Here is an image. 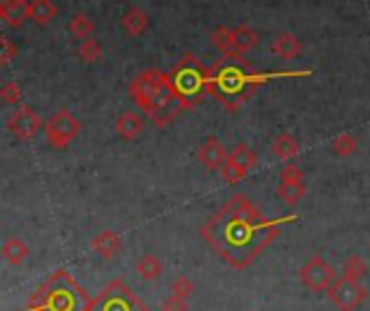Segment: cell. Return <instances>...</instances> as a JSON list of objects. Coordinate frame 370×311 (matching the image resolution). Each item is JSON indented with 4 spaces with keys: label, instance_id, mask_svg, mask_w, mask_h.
<instances>
[{
    "label": "cell",
    "instance_id": "obj_1",
    "mask_svg": "<svg viewBox=\"0 0 370 311\" xmlns=\"http://www.w3.org/2000/svg\"><path fill=\"white\" fill-rule=\"evenodd\" d=\"M284 221L292 216L271 221L245 195H236L202 227V238L230 266L247 268L275 240Z\"/></svg>",
    "mask_w": 370,
    "mask_h": 311
},
{
    "label": "cell",
    "instance_id": "obj_2",
    "mask_svg": "<svg viewBox=\"0 0 370 311\" xmlns=\"http://www.w3.org/2000/svg\"><path fill=\"white\" fill-rule=\"evenodd\" d=\"M269 78L273 76L254 71L240 54H223L208 67V94L215 96L225 111L234 113Z\"/></svg>",
    "mask_w": 370,
    "mask_h": 311
},
{
    "label": "cell",
    "instance_id": "obj_3",
    "mask_svg": "<svg viewBox=\"0 0 370 311\" xmlns=\"http://www.w3.org/2000/svg\"><path fill=\"white\" fill-rule=\"evenodd\" d=\"M128 91L134 104H139V108L152 119L156 127H167L184 111L182 102L173 94L169 76L154 67H148L136 74Z\"/></svg>",
    "mask_w": 370,
    "mask_h": 311
},
{
    "label": "cell",
    "instance_id": "obj_4",
    "mask_svg": "<svg viewBox=\"0 0 370 311\" xmlns=\"http://www.w3.org/2000/svg\"><path fill=\"white\" fill-rule=\"evenodd\" d=\"M85 290L65 270L52 272L48 281L35 292L28 303V311H87L89 307Z\"/></svg>",
    "mask_w": 370,
    "mask_h": 311
},
{
    "label": "cell",
    "instance_id": "obj_5",
    "mask_svg": "<svg viewBox=\"0 0 370 311\" xmlns=\"http://www.w3.org/2000/svg\"><path fill=\"white\" fill-rule=\"evenodd\" d=\"M167 76L173 87V94L178 96L184 108H193L208 94V67L193 54H184L167 71Z\"/></svg>",
    "mask_w": 370,
    "mask_h": 311
},
{
    "label": "cell",
    "instance_id": "obj_6",
    "mask_svg": "<svg viewBox=\"0 0 370 311\" xmlns=\"http://www.w3.org/2000/svg\"><path fill=\"white\" fill-rule=\"evenodd\" d=\"M87 311H148V307L123 281H113L96 299H91Z\"/></svg>",
    "mask_w": 370,
    "mask_h": 311
},
{
    "label": "cell",
    "instance_id": "obj_7",
    "mask_svg": "<svg viewBox=\"0 0 370 311\" xmlns=\"http://www.w3.org/2000/svg\"><path fill=\"white\" fill-rule=\"evenodd\" d=\"M44 134L52 150H65L80 134V121L67 108H61L44 123Z\"/></svg>",
    "mask_w": 370,
    "mask_h": 311
},
{
    "label": "cell",
    "instance_id": "obj_8",
    "mask_svg": "<svg viewBox=\"0 0 370 311\" xmlns=\"http://www.w3.org/2000/svg\"><path fill=\"white\" fill-rule=\"evenodd\" d=\"M299 279H301V283L312 292H327L338 277H336V270H333L323 258L314 255V258H310L299 268Z\"/></svg>",
    "mask_w": 370,
    "mask_h": 311
},
{
    "label": "cell",
    "instance_id": "obj_9",
    "mask_svg": "<svg viewBox=\"0 0 370 311\" xmlns=\"http://www.w3.org/2000/svg\"><path fill=\"white\" fill-rule=\"evenodd\" d=\"M366 294L368 292L362 287V283L351 281L346 277H338L336 281H333V285L327 290L329 301L340 311H355L366 301Z\"/></svg>",
    "mask_w": 370,
    "mask_h": 311
},
{
    "label": "cell",
    "instance_id": "obj_10",
    "mask_svg": "<svg viewBox=\"0 0 370 311\" xmlns=\"http://www.w3.org/2000/svg\"><path fill=\"white\" fill-rule=\"evenodd\" d=\"M42 117L28 104L15 106V111L7 117V130L17 139V141H30L35 134L42 130Z\"/></svg>",
    "mask_w": 370,
    "mask_h": 311
},
{
    "label": "cell",
    "instance_id": "obj_11",
    "mask_svg": "<svg viewBox=\"0 0 370 311\" xmlns=\"http://www.w3.org/2000/svg\"><path fill=\"white\" fill-rule=\"evenodd\" d=\"M195 156L202 167L208 171H221V167L227 162V158H230V154L225 152V148L217 136H208L197 148Z\"/></svg>",
    "mask_w": 370,
    "mask_h": 311
},
{
    "label": "cell",
    "instance_id": "obj_12",
    "mask_svg": "<svg viewBox=\"0 0 370 311\" xmlns=\"http://www.w3.org/2000/svg\"><path fill=\"white\" fill-rule=\"evenodd\" d=\"M0 17L9 28H20L26 20H30V0H3Z\"/></svg>",
    "mask_w": 370,
    "mask_h": 311
},
{
    "label": "cell",
    "instance_id": "obj_13",
    "mask_svg": "<svg viewBox=\"0 0 370 311\" xmlns=\"http://www.w3.org/2000/svg\"><path fill=\"white\" fill-rule=\"evenodd\" d=\"M91 251L98 253L102 260H113L115 255L121 251L123 242H121V236L115 233L113 229H104L100 231L98 236L91 238V242H89Z\"/></svg>",
    "mask_w": 370,
    "mask_h": 311
},
{
    "label": "cell",
    "instance_id": "obj_14",
    "mask_svg": "<svg viewBox=\"0 0 370 311\" xmlns=\"http://www.w3.org/2000/svg\"><path fill=\"white\" fill-rule=\"evenodd\" d=\"M121 28L126 30L130 37H141L150 28V15L148 11L139 7H128L126 13L121 15Z\"/></svg>",
    "mask_w": 370,
    "mask_h": 311
},
{
    "label": "cell",
    "instance_id": "obj_15",
    "mask_svg": "<svg viewBox=\"0 0 370 311\" xmlns=\"http://www.w3.org/2000/svg\"><path fill=\"white\" fill-rule=\"evenodd\" d=\"M271 52L284 61H292L303 52V44L299 42L292 33H279L277 37L271 42Z\"/></svg>",
    "mask_w": 370,
    "mask_h": 311
},
{
    "label": "cell",
    "instance_id": "obj_16",
    "mask_svg": "<svg viewBox=\"0 0 370 311\" xmlns=\"http://www.w3.org/2000/svg\"><path fill=\"white\" fill-rule=\"evenodd\" d=\"M143 117L139 113H132V111H126L121 113L115 121V132L123 139V141H134L141 132H143Z\"/></svg>",
    "mask_w": 370,
    "mask_h": 311
},
{
    "label": "cell",
    "instance_id": "obj_17",
    "mask_svg": "<svg viewBox=\"0 0 370 311\" xmlns=\"http://www.w3.org/2000/svg\"><path fill=\"white\" fill-rule=\"evenodd\" d=\"M258 39H260V35L254 26H249V24L234 26V52L240 54V57H245L247 52H252L256 48Z\"/></svg>",
    "mask_w": 370,
    "mask_h": 311
},
{
    "label": "cell",
    "instance_id": "obj_18",
    "mask_svg": "<svg viewBox=\"0 0 370 311\" xmlns=\"http://www.w3.org/2000/svg\"><path fill=\"white\" fill-rule=\"evenodd\" d=\"M299 141L292 134H277L271 143V152L277 160H294L299 156Z\"/></svg>",
    "mask_w": 370,
    "mask_h": 311
},
{
    "label": "cell",
    "instance_id": "obj_19",
    "mask_svg": "<svg viewBox=\"0 0 370 311\" xmlns=\"http://www.w3.org/2000/svg\"><path fill=\"white\" fill-rule=\"evenodd\" d=\"M59 15V7L52 0H30V20L37 26L50 24Z\"/></svg>",
    "mask_w": 370,
    "mask_h": 311
},
{
    "label": "cell",
    "instance_id": "obj_20",
    "mask_svg": "<svg viewBox=\"0 0 370 311\" xmlns=\"http://www.w3.org/2000/svg\"><path fill=\"white\" fill-rule=\"evenodd\" d=\"M0 253H3V258L11 266H17L28 258V247L24 240H20V238H7V242L3 245V251Z\"/></svg>",
    "mask_w": 370,
    "mask_h": 311
},
{
    "label": "cell",
    "instance_id": "obj_21",
    "mask_svg": "<svg viewBox=\"0 0 370 311\" xmlns=\"http://www.w3.org/2000/svg\"><path fill=\"white\" fill-rule=\"evenodd\" d=\"M69 33H72L76 39L87 42V39H91V35L96 33V22L87 13H76L72 15V20H69Z\"/></svg>",
    "mask_w": 370,
    "mask_h": 311
},
{
    "label": "cell",
    "instance_id": "obj_22",
    "mask_svg": "<svg viewBox=\"0 0 370 311\" xmlns=\"http://www.w3.org/2000/svg\"><path fill=\"white\" fill-rule=\"evenodd\" d=\"M210 42L221 54H234V28L230 26H217L210 33Z\"/></svg>",
    "mask_w": 370,
    "mask_h": 311
},
{
    "label": "cell",
    "instance_id": "obj_23",
    "mask_svg": "<svg viewBox=\"0 0 370 311\" xmlns=\"http://www.w3.org/2000/svg\"><path fill=\"white\" fill-rule=\"evenodd\" d=\"M136 272L146 281H154V279H158L163 274V262H161V258H156V255L146 253L136 264Z\"/></svg>",
    "mask_w": 370,
    "mask_h": 311
},
{
    "label": "cell",
    "instance_id": "obj_24",
    "mask_svg": "<svg viewBox=\"0 0 370 311\" xmlns=\"http://www.w3.org/2000/svg\"><path fill=\"white\" fill-rule=\"evenodd\" d=\"M227 160H232L234 164H238L240 169H245L247 173H249L256 164H258V156H256V152L249 148V145H245V143H238L236 148L230 152V158Z\"/></svg>",
    "mask_w": 370,
    "mask_h": 311
},
{
    "label": "cell",
    "instance_id": "obj_25",
    "mask_svg": "<svg viewBox=\"0 0 370 311\" xmlns=\"http://www.w3.org/2000/svg\"><path fill=\"white\" fill-rule=\"evenodd\" d=\"M366 270H368V266H366L364 258H360V255H351V258H346V262H344V266H342V272H344L342 277L360 283L362 277L366 274Z\"/></svg>",
    "mask_w": 370,
    "mask_h": 311
},
{
    "label": "cell",
    "instance_id": "obj_26",
    "mask_svg": "<svg viewBox=\"0 0 370 311\" xmlns=\"http://www.w3.org/2000/svg\"><path fill=\"white\" fill-rule=\"evenodd\" d=\"M277 195L281 197V201H286L288 206H297L299 201L306 197V184L303 181H297V184H279Z\"/></svg>",
    "mask_w": 370,
    "mask_h": 311
},
{
    "label": "cell",
    "instance_id": "obj_27",
    "mask_svg": "<svg viewBox=\"0 0 370 311\" xmlns=\"http://www.w3.org/2000/svg\"><path fill=\"white\" fill-rule=\"evenodd\" d=\"M331 150L336 152L340 158H349V156H353L358 152V141H355V136H351V134H338L336 139L331 141Z\"/></svg>",
    "mask_w": 370,
    "mask_h": 311
},
{
    "label": "cell",
    "instance_id": "obj_28",
    "mask_svg": "<svg viewBox=\"0 0 370 311\" xmlns=\"http://www.w3.org/2000/svg\"><path fill=\"white\" fill-rule=\"evenodd\" d=\"M78 57L87 63V65H94L96 61H100L102 57V46L91 37V39H87V42H80L78 46Z\"/></svg>",
    "mask_w": 370,
    "mask_h": 311
},
{
    "label": "cell",
    "instance_id": "obj_29",
    "mask_svg": "<svg viewBox=\"0 0 370 311\" xmlns=\"http://www.w3.org/2000/svg\"><path fill=\"white\" fill-rule=\"evenodd\" d=\"M219 175H221V179L225 181V184H238L240 179H245L247 171L240 169L238 164H234L232 160H227V162L223 164V167H221Z\"/></svg>",
    "mask_w": 370,
    "mask_h": 311
},
{
    "label": "cell",
    "instance_id": "obj_30",
    "mask_svg": "<svg viewBox=\"0 0 370 311\" xmlns=\"http://www.w3.org/2000/svg\"><path fill=\"white\" fill-rule=\"evenodd\" d=\"M193 292H195V285H193V281L188 277H184V274L171 283V296H175V299L188 301L193 296Z\"/></svg>",
    "mask_w": 370,
    "mask_h": 311
},
{
    "label": "cell",
    "instance_id": "obj_31",
    "mask_svg": "<svg viewBox=\"0 0 370 311\" xmlns=\"http://www.w3.org/2000/svg\"><path fill=\"white\" fill-rule=\"evenodd\" d=\"M297 181H303V171L290 162L279 171V184H297Z\"/></svg>",
    "mask_w": 370,
    "mask_h": 311
},
{
    "label": "cell",
    "instance_id": "obj_32",
    "mask_svg": "<svg viewBox=\"0 0 370 311\" xmlns=\"http://www.w3.org/2000/svg\"><path fill=\"white\" fill-rule=\"evenodd\" d=\"M0 100H3L5 104H17V106H20V100H22V89H20V85L7 82L3 89H0Z\"/></svg>",
    "mask_w": 370,
    "mask_h": 311
},
{
    "label": "cell",
    "instance_id": "obj_33",
    "mask_svg": "<svg viewBox=\"0 0 370 311\" xmlns=\"http://www.w3.org/2000/svg\"><path fill=\"white\" fill-rule=\"evenodd\" d=\"M0 46H3V50H0V65L7 67L17 57V46L7 37V35H5L3 39H0Z\"/></svg>",
    "mask_w": 370,
    "mask_h": 311
},
{
    "label": "cell",
    "instance_id": "obj_34",
    "mask_svg": "<svg viewBox=\"0 0 370 311\" xmlns=\"http://www.w3.org/2000/svg\"><path fill=\"white\" fill-rule=\"evenodd\" d=\"M161 311H188V303H186V301H182V299L169 296V299L163 303Z\"/></svg>",
    "mask_w": 370,
    "mask_h": 311
},
{
    "label": "cell",
    "instance_id": "obj_35",
    "mask_svg": "<svg viewBox=\"0 0 370 311\" xmlns=\"http://www.w3.org/2000/svg\"><path fill=\"white\" fill-rule=\"evenodd\" d=\"M0 3H3V0H0Z\"/></svg>",
    "mask_w": 370,
    "mask_h": 311
}]
</instances>
